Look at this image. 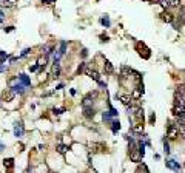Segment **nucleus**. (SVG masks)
I'll return each instance as SVG.
<instances>
[{
    "mask_svg": "<svg viewBox=\"0 0 185 173\" xmlns=\"http://www.w3.org/2000/svg\"><path fill=\"white\" fill-rule=\"evenodd\" d=\"M177 136H179L177 125H174V124L168 122V125H166V138H168V139H171V141H174V139H177Z\"/></svg>",
    "mask_w": 185,
    "mask_h": 173,
    "instance_id": "nucleus-1",
    "label": "nucleus"
},
{
    "mask_svg": "<svg viewBox=\"0 0 185 173\" xmlns=\"http://www.w3.org/2000/svg\"><path fill=\"white\" fill-rule=\"evenodd\" d=\"M130 159H131L133 162H137V164H139V162L142 161V154H140L139 150H131V152H130Z\"/></svg>",
    "mask_w": 185,
    "mask_h": 173,
    "instance_id": "nucleus-2",
    "label": "nucleus"
},
{
    "mask_svg": "<svg viewBox=\"0 0 185 173\" xmlns=\"http://www.w3.org/2000/svg\"><path fill=\"white\" fill-rule=\"evenodd\" d=\"M25 133V128H23V125H22V122H17L16 125H14V135L17 136V138H22Z\"/></svg>",
    "mask_w": 185,
    "mask_h": 173,
    "instance_id": "nucleus-3",
    "label": "nucleus"
},
{
    "mask_svg": "<svg viewBox=\"0 0 185 173\" xmlns=\"http://www.w3.org/2000/svg\"><path fill=\"white\" fill-rule=\"evenodd\" d=\"M16 95H17V93H16L13 88H8V91L3 93V99H5V100H13V99L16 97Z\"/></svg>",
    "mask_w": 185,
    "mask_h": 173,
    "instance_id": "nucleus-4",
    "label": "nucleus"
},
{
    "mask_svg": "<svg viewBox=\"0 0 185 173\" xmlns=\"http://www.w3.org/2000/svg\"><path fill=\"white\" fill-rule=\"evenodd\" d=\"M166 167L173 169L174 172H179V170H181V165H179V164L174 161V159H168V161H166Z\"/></svg>",
    "mask_w": 185,
    "mask_h": 173,
    "instance_id": "nucleus-5",
    "label": "nucleus"
},
{
    "mask_svg": "<svg viewBox=\"0 0 185 173\" xmlns=\"http://www.w3.org/2000/svg\"><path fill=\"white\" fill-rule=\"evenodd\" d=\"M60 74V65H59V60H56L54 65H53V71H51V76L53 77H59Z\"/></svg>",
    "mask_w": 185,
    "mask_h": 173,
    "instance_id": "nucleus-6",
    "label": "nucleus"
},
{
    "mask_svg": "<svg viewBox=\"0 0 185 173\" xmlns=\"http://www.w3.org/2000/svg\"><path fill=\"white\" fill-rule=\"evenodd\" d=\"M161 19L164 20V22H168V23H171L174 17H173V14H171V13H165V11H164V13L161 14Z\"/></svg>",
    "mask_w": 185,
    "mask_h": 173,
    "instance_id": "nucleus-7",
    "label": "nucleus"
},
{
    "mask_svg": "<svg viewBox=\"0 0 185 173\" xmlns=\"http://www.w3.org/2000/svg\"><path fill=\"white\" fill-rule=\"evenodd\" d=\"M177 130H179V135L185 139V122L184 121H177Z\"/></svg>",
    "mask_w": 185,
    "mask_h": 173,
    "instance_id": "nucleus-8",
    "label": "nucleus"
},
{
    "mask_svg": "<svg viewBox=\"0 0 185 173\" xmlns=\"http://www.w3.org/2000/svg\"><path fill=\"white\" fill-rule=\"evenodd\" d=\"M18 79H20V82H22L25 87H29V85H31V80H29V77L26 76V74H18Z\"/></svg>",
    "mask_w": 185,
    "mask_h": 173,
    "instance_id": "nucleus-9",
    "label": "nucleus"
},
{
    "mask_svg": "<svg viewBox=\"0 0 185 173\" xmlns=\"http://www.w3.org/2000/svg\"><path fill=\"white\" fill-rule=\"evenodd\" d=\"M131 130L134 133H144V125L142 124H134V125H131Z\"/></svg>",
    "mask_w": 185,
    "mask_h": 173,
    "instance_id": "nucleus-10",
    "label": "nucleus"
},
{
    "mask_svg": "<svg viewBox=\"0 0 185 173\" xmlns=\"http://www.w3.org/2000/svg\"><path fill=\"white\" fill-rule=\"evenodd\" d=\"M83 113H85V117H94V110L91 107H83Z\"/></svg>",
    "mask_w": 185,
    "mask_h": 173,
    "instance_id": "nucleus-11",
    "label": "nucleus"
},
{
    "mask_svg": "<svg viewBox=\"0 0 185 173\" xmlns=\"http://www.w3.org/2000/svg\"><path fill=\"white\" fill-rule=\"evenodd\" d=\"M111 128H113V133H117L120 130V122L119 121H113L111 122Z\"/></svg>",
    "mask_w": 185,
    "mask_h": 173,
    "instance_id": "nucleus-12",
    "label": "nucleus"
},
{
    "mask_svg": "<svg viewBox=\"0 0 185 173\" xmlns=\"http://www.w3.org/2000/svg\"><path fill=\"white\" fill-rule=\"evenodd\" d=\"M3 164H5L6 169H13V167H14V159H13V158H8V159L3 161Z\"/></svg>",
    "mask_w": 185,
    "mask_h": 173,
    "instance_id": "nucleus-13",
    "label": "nucleus"
},
{
    "mask_svg": "<svg viewBox=\"0 0 185 173\" xmlns=\"http://www.w3.org/2000/svg\"><path fill=\"white\" fill-rule=\"evenodd\" d=\"M119 97H120V100H122V104H124L125 107H130V105H131V99H130L128 96H124V95H122V96H119Z\"/></svg>",
    "mask_w": 185,
    "mask_h": 173,
    "instance_id": "nucleus-14",
    "label": "nucleus"
},
{
    "mask_svg": "<svg viewBox=\"0 0 185 173\" xmlns=\"http://www.w3.org/2000/svg\"><path fill=\"white\" fill-rule=\"evenodd\" d=\"M2 6L3 8H11V6H14V0H2Z\"/></svg>",
    "mask_w": 185,
    "mask_h": 173,
    "instance_id": "nucleus-15",
    "label": "nucleus"
},
{
    "mask_svg": "<svg viewBox=\"0 0 185 173\" xmlns=\"http://www.w3.org/2000/svg\"><path fill=\"white\" fill-rule=\"evenodd\" d=\"M57 152L60 154H65L66 152H68V145H63V144H60L59 147H57Z\"/></svg>",
    "mask_w": 185,
    "mask_h": 173,
    "instance_id": "nucleus-16",
    "label": "nucleus"
},
{
    "mask_svg": "<svg viewBox=\"0 0 185 173\" xmlns=\"http://www.w3.org/2000/svg\"><path fill=\"white\" fill-rule=\"evenodd\" d=\"M105 71H107V73H113V71H114L111 62H108V60H105Z\"/></svg>",
    "mask_w": 185,
    "mask_h": 173,
    "instance_id": "nucleus-17",
    "label": "nucleus"
},
{
    "mask_svg": "<svg viewBox=\"0 0 185 173\" xmlns=\"http://www.w3.org/2000/svg\"><path fill=\"white\" fill-rule=\"evenodd\" d=\"M142 93H144V90H140V88H136V90H134V93H133V97H134V99H139Z\"/></svg>",
    "mask_w": 185,
    "mask_h": 173,
    "instance_id": "nucleus-18",
    "label": "nucleus"
},
{
    "mask_svg": "<svg viewBox=\"0 0 185 173\" xmlns=\"http://www.w3.org/2000/svg\"><path fill=\"white\" fill-rule=\"evenodd\" d=\"M90 77H92L96 82H100V76H99V73H97V71H94V70H92V73L90 74Z\"/></svg>",
    "mask_w": 185,
    "mask_h": 173,
    "instance_id": "nucleus-19",
    "label": "nucleus"
},
{
    "mask_svg": "<svg viewBox=\"0 0 185 173\" xmlns=\"http://www.w3.org/2000/svg\"><path fill=\"white\" fill-rule=\"evenodd\" d=\"M168 2H170V6H173V8L181 6V0H168Z\"/></svg>",
    "mask_w": 185,
    "mask_h": 173,
    "instance_id": "nucleus-20",
    "label": "nucleus"
},
{
    "mask_svg": "<svg viewBox=\"0 0 185 173\" xmlns=\"http://www.w3.org/2000/svg\"><path fill=\"white\" fill-rule=\"evenodd\" d=\"M37 63H39V67H40V68H45V65H46V57H40Z\"/></svg>",
    "mask_w": 185,
    "mask_h": 173,
    "instance_id": "nucleus-21",
    "label": "nucleus"
},
{
    "mask_svg": "<svg viewBox=\"0 0 185 173\" xmlns=\"http://www.w3.org/2000/svg\"><path fill=\"white\" fill-rule=\"evenodd\" d=\"M159 3H161V6H162L164 9L170 8V2H168V0H159Z\"/></svg>",
    "mask_w": 185,
    "mask_h": 173,
    "instance_id": "nucleus-22",
    "label": "nucleus"
},
{
    "mask_svg": "<svg viewBox=\"0 0 185 173\" xmlns=\"http://www.w3.org/2000/svg\"><path fill=\"white\" fill-rule=\"evenodd\" d=\"M6 57H9V54H6L5 51H0V63H3V60Z\"/></svg>",
    "mask_w": 185,
    "mask_h": 173,
    "instance_id": "nucleus-23",
    "label": "nucleus"
},
{
    "mask_svg": "<svg viewBox=\"0 0 185 173\" xmlns=\"http://www.w3.org/2000/svg\"><path fill=\"white\" fill-rule=\"evenodd\" d=\"M100 22H102V25H103L105 28H107V26H110V19H108V17H102V20H100Z\"/></svg>",
    "mask_w": 185,
    "mask_h": 173,
    "instance_id": "nucleus-24",
    "label": "nucleus"
},
{
    "mask_svg": "<svg viewBox=\"0 0 185 173\" xmlns=\"http://www.w3.org/2000/svg\"><path fill=\"white\" fill-rule=\"evenodd\" d=\"M164 150H165V153H166V154L170 153V145H168V142H166L165 139H164Z\"/></svg>",
    "mask_w": 185,
    "mask_h": 173,
    "instance_id": "nucleus-25",
    "label": "nucleus"
},
{
    "mask_svg": "<svg viewBox=\"0 0 185 173\" xmlns=\"http://www.w3.org/2000/svg\"><path fill=\"white\" fill-rule=\"evenodd\" d=\"M29 51H31V50H29V48H26V50H23V51H22V54H20V56H18V57H25V56H26V54H29Z\"/></svg>",
    "mask_w": 185,
    "mask_h": 173,
    "instance_id": "nucleus-26",
    "label": "nucleus"
},
{
    "mask_svg": "<svg viewBox=\"0 0 185 173\" xmlns=\"http://www.w3.org/2000/svg\"><path fill=\"white\" fill-rule=\"evenodd\" d=\"M137 170H139V172H140V170H144V172H148V167L142 164V165H139V167H137Z\"/></svg>",
    "mask_w": 185,
    "mask_h": 173,
    "instance_id": "nucleus-27",
    "label": "nucleus"
},
{
    "mask_svg": "<svg viewBox=\"0 0 185 173\" xmlns=\"http://www.w3.org/2000/svg\"><path fill=\"white\" fill-rule=\"evenodd\" d=\"M43 53H45V54H50V53H51V46H45V48H43Z\"/></svg>",
    "mask_w": 185,
    "mask_h": 173,
    "instance_id": "nucleus-28",
    "label": "nucleus"
},
{
    "mask_svg": "<svg viewBox=\"0 0 185 173\" xmlns=\"http://www.w3.org/2000/svg\"><path fill=\"white\" fill-rule=\"evenodd\" d=\"M83 68H85V63H80V65H79V68H77V73H82V71H83Z\"/></svg>",
    "mask_w": 185,
    "mask_h": 173,
    "instance_id": "nucleus-29",
    "label": "nucleus"
},
{
    "mask_svg": "<svg viewBox=\"0 0 185 173\" xmlns=\"http://www.w3.org/2000/svg\"><path fill=\"white\" fill-rule=\"evenodd\" d=\"M110 115L111 116H117V110H114V108L111 107V108H110Z\"/></svg>",
    "mask_w": 185,
    "mask_h": 173,
    "instance_id": "nucleus-30",
    "label": "nucleus"
},
{
    "mask_svg": "<svg viewBox=\"0 0 185 173\" xmlns=\"http://www.w3.org/2000/svg\"><path fill=\"white\" fill-rule=\"evenodd\" d=\"M42 2H43L45 5H53V3H54L56 0H42Z\"/></svg>",
    "mask_w": 185,
    "mask_h": 173,
    "instance_id": "nucleus-31",
    "label": "nucleus"
},
{
    "mask_svg": "<svg viewBox=\"0 0 185 173\" xmlns=\"http://www.w3.org/2000/svg\"><path fill=\"white\" fill-rule=\"evenodd\" d=\"M85 73H87V74H88V76H90V74H91V73H92V70H91V68H90V67H88V68H87V70H85Z\"/></svg>",
    "mask_w": 185,
    "mask_h": 173,
    "instance_id": "nucleus-32",
    "label": "nucleus"
},
{
    "mask_svg": "<svg viewBox=\"0 0 185 173\" xmlns=\"http://www.w3.org/2000/svg\"><path fill=\"white\" fill-rule=\"evenodd\" d=\"M3 149H5V147H3V144H0V152H2Z\"/></svg>",
    "mask_w": 185,
    "mask_h": 173,
    "instance_id": "nucleus-33",
    "label": "nucleus"
},
{
    "mask_svg": "<svg viewBox=\"0 0 185 173\" xmlns=\"http://www.w3.org/2000/svg\"><path fill=\"white\" fill-rule=\"evenodd\" d=\"M3 16H5V14H3V13H2V11H0V17H3Z\"/></svg>",
    "mask_w": 185,
    "mask_h": 173,
    "instance_id": "nucleus-34",
    "label": "nucleus"
},
{
    "mask_svg": "<svg viewBox=\"0 0 185 173\" xmlns=\"http://www.w3.org/2000/svg\"><path fill=\"white\" fill-rule=\"evenodd\" d=\"M2 19H3V17H0V23H2Z\"/></svg>",
    "mask_w": 185,
    "mask_h": 173,
    "instance_id": "nucleus-35",
    "label": "nucleus"
},
{
    "mask_svg": "<svg viewBox=\"0 0 185 173\" xmlns=\"http://www.w3.org/2000/svg\"><path fill=\"white\" fill-rule=\"evenodd\" d=\"M145 2H148V0H145Z\"/></svg>",
    "mask_w": 185,
    "mask_h": 173,
    "instance_id": "nucleus-36",
    "label": "nucleus"
},
{
    "mask_svg": "<svg viewBox=\"0 0 185 173\" xmlns=\"http://www.w3.org/2000/svg\"><path fill=\"white\" fill-rule=\"evenodd\" d=\"M184 22H185V19H184Z\"/></svg>",
    "mask_w": 185,
    "mask_h": 173,
    "instance_id": "nucleus-37",
    "label": "nucleus"
}]
</instances>
